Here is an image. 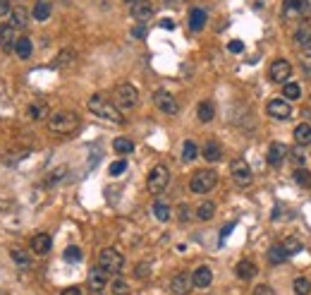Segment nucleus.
I'll use <instances>...</instances> for the list:
<instances>
[{
  "instance_id": "nucleus-1",
  "label": "nucleus",
  "mask_w": 311,
  "mask_h": 295,
  "mask_svg": "<svg viewBox=\"0 0 311 295\" xmlns=\"http://www.w3.org/2000/svg\"><path fill=\"white\" fill-rule=\"evenodd\" d=\"M89 111L93 113V115H98V118H103V120H108V122H115V125H122L124 122V115H122V111L117 108L110 99H106L103 94H93L91 99H89Z\"/></svg>"
},
{
  "instance_id": "nucleus-2",
  "label": "nucleus",
  "mask_w": 311,
  "mask_h": 295,
  "mask_svg": "<svg viewBox=\"0 0 311 295\" xmlns=\"http://www.w3.org/2000/svg\"><path fill=\"white\" fill-rule=\"evenodd\" d=\"M79 128V115L74 111H58L48 118V130L53 135H72Z\"/></svg>"
},
{
  "instance_id": "nucleus-3",
  "label": "nucleus",
  "mask_w": 311,
  "mask_h": 295,
  "mask_svg": "<svg viewBox=\"0 0 311 295\" xmlns=\"http://www.w3.org/2000/svg\"><path fill=\"white\" fill-rule=\"evenodd\" d=\"M218 185V173L216 170H211V168H201V170H196L192 180H189V190L194 192V194H206L211 192L213 187Z\"/></svg>"
},
{
  "instance_id": "nucleus-4",
  "label": "nucleus",
  "mask_w": 311,
  "mask_h": 295,
  "mask_svg": "<svg viewBox=\"0 0 311 295\" xmlns=\"http://www.w3.org/2000/svg\"><path fill=\"white\" fill-rule=\"evenodd\" d=\"M113 104H115L120 111H129V108H134V106L139 104V91H137V87H134V84H129V82L117 84L115 101H113Z\"/></svg>"
},
{
  "instance_id": "nucleus-5",
  "label": "nucleus",
  "mask_w": 311,
  "mask_h": 295,
  "mask_svg": "<svg viewBox=\"0 0 311 295\" xmlns=\"http://www.w3.org/2000/svg\"><path fill=\"white\" fill-rule=\"evenodd\" d=\"M168 183H170V170H168V166L158 163V166L151 168L148 180H146V187H148L151 194H161V192L168 187Z\"/></svg>"
},
{
  "instance_id": "nucleus-6",
  "label": "nucleus",
  "mask_w": 311,
  "mask_h": 295,
  "mask_svg": "<svg viewBox=\"0 0 311 295\" xmlns=\"http://www.w3.org/2000/svg\"><path fill=\"white\" fill-rule=\"evenodd\" d=\"M98 266L108 274H120L124 266V257L113 248H103L101 252H98Z\"/></svg>"
},
{
  "instance_id": "nucleus-7",
  "label": "nucleus",
  "mask_w": 311,
  "mask_h": 295,
  "mask_svg": "<svg viewBox=\"0 0 311 295\" xmlns=\"http://www.w3.org/2000/svg\"><path fill=\"white\" fill-rule=\"evenodd\" d=\"M153 104H156V108L161 113H165V115H175V113L179 111L177 99H175L170 91H165V89H158L153 94Z\"/></svg>"
},
{
  "instance_id": "nucleus-8",
  "label": "nucleus",
  "mask_w": 311,
  "mask_h": 295,
  "mask_svg": "<svg viewBox=\"0 0 311 295\" xmlns=\"http://www.w3.org/2000/svg\"><path fill=\"white\" fill-rule=\"evenodd\" d=\"M230 173H232V180L240 185V187H247V185H251V168H249L247 161L235 159L232 163H230Z\"/></svg>"
},
{
  "instance_id": "nucleus-9",
  "label": "nucleus",
  "mask_w": 311,
  "mask_h": 295,
  "mask_svg": "<svg viewBox=\"0 0 311 295\" xmlns=\"http://www.w3.org/2000/svg\"><path fill=\"white\" fill-rule=\"evenodd\" d=\"M292 75V65L288 60H273L271 63V70H268V77H271L275 84H285Z\"/></svg>"
},
{
  "instance_id": "nucleus-10",
  "label": "nucleus",
  "mask_w": 311,
  "mask_h": 295,
  "mask_svg": "<svg viewBox=\"0 0 311 295\" xmlns=\"http://www.w3.org/2000/svg\"><path fill=\"white\" fill-rule=\"evenodd\" d=\"M192 288H194V283H192V274L179 272V274L172 276V281H170V293L172 295H189Z\"/></svg>"
},
{
  "instance_id": "nucleus-11",
  "label": "nucleus",
  "mask_w": 311,
  "mask_h": 295,
  "mask_svg": "<svg viewBox=\"0 0 311 295\" xmlns=\"http://www.w3.org/2000/svg\"><path fill=\"white\" fill-rule=\"evenodd\" d=\"M266 111L271 118H278V120H285L290 118V113H292V106L288 104V99H271L268 106H266Z\"/></svg>"
},
{
  "instance_id": "nucleus-12",
  "label": "nucleus",
  "mask_w": 311,
  "mask_h": 295,
  "mask_svg": "<svg viewBox=\"0 0 311 295\" xmlns=\"http://www.w3.org/2000/svg\"><path fill=\"white\" fill-rule=\"evenodd\" d=\"M108 276H110V274H108V272H103L101 266L96 264L91 272H89V288H91L93 293H101L103 288L108 286Z\"/></svg>"
},
{
  "instance_id": "nucleus-13",
  "label": "nucleus",
  "mask_w": 311,
  "mask_h": 295,
  "mask_svg": "<svg viewBox=\"0 0 311 295\" xmlns=\"http://www.w3.org/2000/svg\"><path fill=\"white\" fill-rule=\"evenodd\" d=\"M295 43H297V48H299V53L311 56V27L309 24H302L295 32Z\"/></svg>"
},
{
  "instance_id": "nucleus-14",
  "label": "nucleus",
  "mask_w": 311,
  "mask_h": 295,
  "mask_svg": "<svg viewBox=\"0 0 311 295\" xmlns=\"http://www.w3.org/2000/svg\"><path fill=\"white\" fill-rule=\"evenodd\" d=\"M288 154H290V149L282 142H273L271 146H268V163H271L273 168L282 166V161H285Z\"/></svg>"
},
{
  "instance_id": "nucleus-15",
  "label": "nucleus",
  "mask_w": 311,
  "mask_h": 295,
  "mask_svg": "<svg viewBox=\"0 0 311 295\" xmlns=\"http://www.w3.org/2000/svg\"><path fill=\"white\" fill-rule=\"evenodd\" d=\"M235 274H237V279H242V281H251L258 274V266L251 262V259H242V262H237V266H235Z\"/></svg>"
},
{
  "instance_id": "nucleus-16",
  "label": "nucleus",
  "mask_w": 311,
  "mask_h": 295,
  "mask_svg": "<svg viewBox=\"0 0 311 295\" xmlns=\"http://www.w3.org/2000/svg\"><path fill=\"white\" fill-rule=\"evenodd\" d=\"M31 250L36 252V255H46L48 250H50V245H53V238L48 235V233H36L34 238H31Z\"/></svg>"
},
{
  "instance_id": "nucleus-17",
  "label": "nucleus",
  "mask_w": 311,
  "mask_h": 295,
  "mask_svg": "<svg viewBox=\"0 0 311 295\" xmlns=\"http://www.w3.org/2000/svg\"><path fill=\"white\" fill-rule=\"evenodd\" d=\"M192 283H194V288H209L211 283H213V272H211L209 266H199L194 274H192Z\"/></svg>"
},
{
  "instance_id": "nucleus-18",
  "label": "nucleus",
  "mask_w": 311,
  "mask_h": 295,
  "mask_svg": "<svg viewBox=\"0 0 311 295\" xmlns=\"http://www.w3.org/2000/svg\"><path fill=\"white\" fill-rule=\"evenodd\" d=\"M15 32L17 29L12 24H0V46L5 48V51H12V48H15V43H17Z\"/></svg>"
},
{
  "instance_id": "nucleus-19",
  "label": "nucleus",
  "mask_w": 311,
  "mask_h": 295,
  "mask_svg": "<svg viewBox=\"0 0 311 295\" xmlns=\"http://www.w3.org/2000/svg\"><path fill=\"white\" fill-rule=\"evenodd\" d=\"M132 17L137 19V22H146V19H151V17H153V5H151V3H146V0L134 3Z\"/></svg>"
},
{
  "instance_id": "nucleus-20",
  "label": "nucleus",
  "mask_w": 311,
  "mask_h": 295,
  "mask_svg": "<svg viewBox=\"0 0 311 295\" xmlns=\"http://www.w3.org/2000/svg\"><path fill=\"white\" fill-rule=\"evenodd\" d=\"M201 154H203V159H206V161L216 163V161H220V156H223V146H220L216 139H209V142L203 144Z\"/></svg>"
},
{
  "instance_id": "nucleus-21",
  "label": "nucleus",
  "mask_w": 311,
  "mask_h": 295,
  "mask_svg": "<svg viewBox=\"0 0 311 295\" xmlns=\"http://www.w3.org/2000/svg\"><path fill=\"white\" fill-rule=\"evenodd\" d=\"M10 24H12L15 29H27V24H29L27 8H12L10 10Z\"/></svg>"
},
{
  "instance_id": "nucleus-22",
  "label": "nucleus",
  "mask_w": 311,
  "mask_h": 295,
  "mask_svg": "<svg viewBox=\"0 0 311 295\" xmlns=\"http://www.w3.org/2000/svg\"><path fill=\"white\" fill-rule=\"evenodd\" d=\"M189 27H192V32H201L203 27H206V10L203 8H194L189 12Z\"/></svg>"
},
{
  "instance_id": "nucleus-23",
  "label": "nucleus",
  "mask_w": 311,
  "mask_h": 295,
  "mask_svg": "<svg viewBox=\"0 0 311 295\" xmlns=\"http://www.w3.org/2000/svg\"><path fill=\"white\" fill-rule=\"evenodd\" d=\"M48 113H50V108H48V104H43V101H34V104L29 106V118L31 120H46Z\"/></svg>"
},
{
  "instance_id": "nucleus-24",
  "label": "nucleus",
  "mask_w": 311,
  "mask_h": 295,
  "mask_svg": "<svg viewBox=\"0 0 311 295\" xmlns=\"http://www.w3.org/2000/svg\"><path fill=\"white\" fill-rule=\"evenodd\" d=\"M196 115H199V122H211L213 115H216V106L211 101H201L199 108H196Z\"/></svg>"
},
{
  "instance_id": "nucleus-25",
  "label": "nucleus",
  "mask_w": 311,
  "mask_h": 295,
  "mask_svg": "<svg viewBox=\"0 0 311 295\" xmlns=\"http://www.w3.org/2000/svg\"><path fill=\"white\" fill-rule=\"evenodd\" d=\"M74 60H77L74 51L65 48V51H60V53H58V58L53 60V67H70V65H74Z\"/></svg>"
},
{
  "instance_id": "nucleus-26",
  "label": "nucleus",
  "mask_w": 311,
  "mask_h": 295,
  "mask_svg": "<svg viewBox=\"0 0 311 295\" xmlns=\"http://www.w3.org/2000/svg\"><path fill=\"white\" fill-rule=\"evenodd\" d=\"M31 51H34V43H31V39H27V36L17 39V43H15V53H17V58L27 60V58L31 56Z\"/></svg>"
},
{
  "instance_id": "nucleus-27",
  "label": "nucleus",
  "mask_w": 311,
  "mask_h": 295,
  "mask_svg": "<svg viewBox=\"0 0 311 295\" xmlns=\"http://www.w3.org/2000/svg\"><path fill=\"white\" fill-rule=\"evenodd\" d=\"M50 12H53V8H50L48 0H39L34 5V19H39V22H46L48 17H50Z\"/></svg>"
},
{
  "instance_id": "nucleus-28",
  "label": "nucleus",
  "mask_w": 311,
  "mask_h": 295,
  "mask_svg": "<svg viewBox=\"0 0 311 295\" xmlns=\"http://www.w3.org/2000/svg\"><path fill=\"white\" fill-rule=\"evenodd\" d=\"M295 142L302 146V144H309L311 142V125L309 122H302L295 128Z\"/></svg>"
},
{
  "instance_id": "nucleus-29",
  "label": "nucleus",
  "mask_w": 311,
  "mask_h": 295,
  "mask_svg": "<svg viewBox=\"0 0 311 295\" xmlns=\"http://www.w3.org/2000/svg\"><path fill=\"white\" fill-rule=\"evenodd\" d=\"M213 214H216V204H213V202H201V204H199V209H196V218H199V221H211V218H213Z\"/></svg>"
},
{
  "instance_id": "nucleus-30",
  "label": "nucleus",
  "mask_w": 311,
  "mask_h": 295,
  "mask_svg": "<svg viewBox=\"0 0 311 295\" xmlns=\"http://www.w3.org/2000/svg\"><path fill=\"white\" fill-rule=\"evenodd\" d=\"M65 176H67V168H65V166L55 168L53 173H48V176H46V180H43V187H53V185L62 183V180H65Z\"/></svg>"
},
{
  "instance_id": "nucleus-31",
  "label": "nucleus",
  "mask_w": 311,
  "mask_h": 295,
  "mask_svg": "<svg viewBox=\"0 0 311 295\" xmlns=\"http://www.w3.org/2000/svg\"><path fill=\"white\" fill-rule=\"evenodd\" d=\"M113 149H115L117 154H132L134 152V142L129 139V137H117L115 142H113Z\"/></svg>"
},
{
  "instance_id": "nucleus-32",
  "label": "nucleus",
  "mask_w": 311,
  "mask_h": 295,
  "mask_svg": "<svg viewBox=\"0 0 311 295\" xmlns=\"http://www.w3.org/2000/svg\"><path fill=\"white\" fill-rule=\"evenodd\" d=\"M282 96H285L288 101H295V99L302 96V87H299L297 82H285V84H282Z\"/></svg>"
},
{
  "instance_id": "nucleus-33",
  "label": "nucleus",
  "mask_w": 311,
  "mask_h": 295,
  "mask_svg": "<svg viewBox=\"0 0 311 295\" xmlns=\"http://www.w3.org/2000/svg\"><path fill=\"white\" fill-rule=\"evenodd\" d=\"M27 156H29V149H12V152H8L3 156V161L10 163V166H15V163H19L22 159H27Z\"/></svg>"
},
{
  "instance_id": "nucleus-34",
  "label": "nucleus",
  "mask_w": 311,
  "mask_h": 295,
  "mask_svg": "<svg viewBox=\"0 0 311 295\" xmlns=\"http://www.w3.org/2000/svg\"><path fill=\"white\" fill-rule=\"evenodd\" d=\"M282 250H285V255H297L299 250H302V242H299V238H295V235H290V238L282 240Z\"/></svg>"
},
{
  "instance_id": "nucleus-35",
  "label": "nucleus",
  "mask_w": 311,
  "mask_h": 295,
  "mask_svg": "<svg viewBox=\"0 0 311 295\" xmlns=\"http://www.w3.org/2000/svg\"><path fill=\"white\" fill-rule=\"evenodd\" d=\"M285 259H288V255H285L282 245H273V248L268 250V262L271 264H282Z\"/></svg>"
},
{
  "instance_id": "nucleus-36",
  "label": "nucleus",
  "mask_w": 311,
  "mask_h": 295,
  "mask_svg": "<svg viewBox=\"0 0 311 295\" xmlns=\"http://www.w3.org/2000/svg\"><path fill=\"white\" fill-rule=\"evenodd\" d=\"M153 216L158 218V221H170V207L165 204V202H156L153 204Z\"/></svg>"
},
{
  "instance_id": "nucleus-37",
  "label": "nucleus",
  "mask_w": 311,
  "mask_h": 295,
  "mask_svg": "<svg viewBox=\"0 0 311 295\" xmlns=\"http://www.w3.org/2000/svg\"><path fill=\"white\" fill-rule=\"evenodd\" d=\"M196 154H199L196 144L192 142V139H187L185 146H182V161H185V163H189V161H194V159H196Z\"/></svg>"
},
{
  "instance_id": "nucleus-38",
  "label": "nucleus",
  "mask_w": 311,
  "mask_h": 295,
  "mask_svg": "<svg viewBox=\"0 0 311 295\" xmlns=\"http://www.w3.org/2000/svg\"><path fill=\"white\" fill-rule=\"evenodd\" d=\"M292 288H295V295H309L311 293V283H309V279H304V276H297Z\"/></svg>"
},
{
  "instance_id": "nucleus-39",
  "label": "nucleus",
  "mask_w": 311,
  "mask_h": 295,
  "mask_svg": "<svg viewBox=\"0 0 311 295\" xmlns=\"http://www.w3.org/2000/svg\"><path fill=\"white\" fill-rule=\"evenodd\" d=\"M10 255H12L15 264H19V266H31L29 255H27V252H24L22 248H12V250H10Z\"/></svg>"
},
{
  "instance_id": "nucleus-40",
  "label": "nucleus",
  "mask_w": 311,
  "mask_h": 295,
  "mask_svg": "<svg viewBox=\"0 0 311 295\" xmlns=\"http://www.w3.org/2000/svg\"><path fill=\"white\" fill-rule=\"evenodd\" d=\"M292 178H295L297 185H302V187H311V173L306 170V168H297Z\"/></svg>"
},
{
  "instance_id": "nucleus-41",
  "label": "nucleus",
  "mask_w": 311,
  "mask_h": 295,
  "mask_svg": "<svg viewBox=\"0 0 311 295\" xmlns=\"http://www.w3.org/2000/svg\"><path fill=\"white\" fill-rule=\"evenodd\" d=\"M65 262H70V264H77L79 259H82V250L77 248V245H72V248H67L65 250Z\"/></svg>"
},
{
  "instance_id": "nucleus-42",
  "label": "nucleus",
  "mask_w": 311,
  "mask_h": 295,
  "mask_svg": "<svg viewBox=\"0 0 311 295\" xmlns=\"http://www.w3.org/2000/svg\"><path fill=\"white\" fill-rule=\"evenodd\" d=\"M113 293L115 295H127L129 293V283H127L122 276H117V279L113 281Z\"/></svg>"
},
{
  "instance_id": "nucleus-43",
  "label": "nucleus",
  "mask_w": 311,
  "mask_h": 295,
  "mask_svg": "<svg viewBox=\"0 0 311 295\" xmlns=\"http://www.w3.org/2000/svg\"><path fill=\"white\" fill-rule=\"evenodd\" d=\"M108 170H110V176H120V173H124V170H127V161H124V159L113 161Z\"/></svg>"
},
{
  "instance_id": "nucleus-44",
  "label": "nucleus",
  "mask_w": 311,
  "mask_h": 295,
  "mask_svg": "<svg viewBox=\"0 0 311 295\" xmlns=\"http://www.w3.org/2000/svg\"><path fill=\"white\" fill-rule=\"evenodd\" d=\"M177 218L182 221V224L192 221V209L187 207V204H179V207H177Z\"/></svg>"
},
{
  "instance_id": "nucleus-45",
  "label": "nucleus",
  "mask_w": 311,
  "mask_h": 295,
  "mask_svg": "<svg viewBox=\"0 0 311 295\" xmlns=\"http://www.w3.org/2000/svg\"><path fill=\"white\" fill-rule=\"evenodd\" d=\"M285 5H290V8H297V10H304V12H309V5H306V0H285Z\"/></svg>"
},
{
  "instance_id": "nucleus-46",
  "label": "nucleus",
  "mask_w": 311,
  "mask_h": 295,
  "mask_svg": "<svg viewBox=\"0 0 311 295\" xmlns=\"http://www.w3.org/2000/svg\"><path fill=\"white\" fill-rule=\"evenodd\" d=\"M227 51H230V53H242V51H244V43H242L240 39H232L227 43Z\"/></svg>"
},
{
  "instance_id": "nucleus-47",
  "label": "nucleus",
  "mask_w": 311,
  "mask_h": 295,
  "mask_svg": "<svg viewBox=\"0 0 311 295\" xmlns=\"http://www.w3.org/2000/svg\"><path fill=\"white\" fill-rule=\"evenodd\" d=\"M251 295H275V290H273L271 286H266V283H261V286L254 288V293Z\"/></svg>"
},
{
  "instance_id": "nucleus-48",
  "label": "nucleus",
  "mask_w": 311,
  "mask_h": 295,
  "mask_svg": "<svg viewBox=\"0 0 311 295\" xmlns=\"http://www.w3.org/2000/svg\"><path fill=\"white\" fill-rule=\"evenodd\" d=\"M148 272H151V269H148V264H139V266L134 269V274H137L139 279H146V276H148Z\"/></svg>"
},
{
  "instance_id": "nucleus-49",
  "label": "nucleus",
  "mask_w": 311,
  "mask_h": 295,
  "mask_svg": "<svg viewBox=\"0 0 311 295\" xmlns=\"http://www.w3.org/2000/svg\"><path fill=\"white\" fill-rule=\"evenodd\" d=\"M292 159H295L297 163H302V166H304V152H302V146H295V149H292Z\"/></svg>"
},
{
  "instance_id": "nucleus-50",
  "label": "nucleus",
  "mask_w": 311,
  "mask_h": 295,
  "mask_svg": "<svg viewBox=\"0 0 311 295\" xmlns=\"http://www.w3.org/2000/svg\"><path fill=\"white\" fill-rule=\"evenodd\" d=\"M10 15V3L8 0H0V17H5Z\"/></svg>"
},
{
  "instance_id": "nucleus-51",
  "label": "nucleus",
  "mask_w": 311,
  "mask_h": 295,
  "mask_svg": "<svg viewBox=\"0 0 311 295\" xmlns=\"http://www.w3.org/2000/svg\"><path fill=\"white\" fill-rule=\"evenodd\" d=\"M60 295H82V288H77V286H72V288H65Z\"/></svg>"
},
{
  "instance_id": "nucleus-52",
  "label": "nucleus",
  "mask_w": 311,
  "mask_h": 295,
  "mask_svg": "<svg viewBox=\"0 0 311 295\" xmlns=\"http://www.w3.org/2000/svg\"><path fill=\"white\" fill-rule=\"evenodd\" d=\"M144 34H146V27H141V24H139V27H134V29H132V36H137V39H141Z\"/></svg>"
},
{
  "instance_id": "nucleus-53",
  "label": "nucleus",
  "mask_w": 311,
  "mask_h": 295,
  "mask_svg": "<svg viewBox=\"0 0 311 295\" xmlns=\"http://www.w3.org/2000/svg\"><path fill=\"white\" fill-rule=\"evenodd\" d=\"M161 27L168 29V32H172V29H175V22H172V19H161Z\"/></svg>"
},
{
  "instance_id": "nucleus-54",
  "label": "nucleus",
  "mask_w": 311,
  "mask_h": 295,
  "mask_svg": "<svg viewBox=\"0 0 311 295\" xmlns=\"http://www.w3.org/2000/svg\"><path fill=\"white\" fill-rule=\"evenodd\" d=\"M232 228H235V224H227V226H225V228H223V231H220V238L225 240V238H227V235H230V233H232Z\"/></svg>"
},
{
  "instance_id": "nucleus-55",
  "label": "nucleus",
  "mask_w": 311,
  "mask_h": 295,
  "mask_svg": "<svg viewBox=\"0 0 311 295\" xmlns=\"http://www.w3.org/2000/svg\"><path fill=\"white\" fill-rule=\"evenodd\" d=\"M5 207H8V204H5V202H0V209H5Z\"/></svg>"
},
{
  "instance_id": "nucleus-56",
  "label": "nucleus",
  "mask_w": 311,
  "mask_h": 295,
  "mask_svg": "<svg viewBox=\"0 0 311 295\" xmlns=\"http://www.w3.org/2000/svg\"><path fill=\"white\" fill-rule=\"evenodd\" d=\"M124 3H139V0H124Z\"/></svg>"
}]
</instances>
